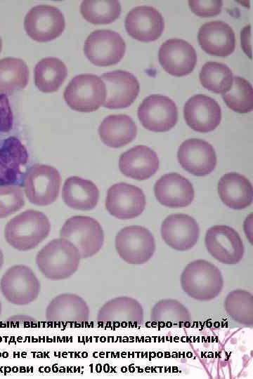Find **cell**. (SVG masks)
<instances>
[{
	"instance_id": "obj_22",
	"label": "cell",
	"mask_w": 253,
	"mask_h": 379,
	"mask_svg": "<svg viewBox=\"0 0 253 379\" xmlns=\"http://www.w3.org/2000/svg\"><path fill=\"white\" fill-rule=\"evenodd\" d=\"M89 314L86 302L74 293L57 295L46 309V321L56 324H83L89 321Z\"/></svg>"
},
{
	"instance_id": "obj_36",
	"label": "cell",
	"mask_w": 253,
	"mask_h": 379,
	"mask_svg": "<svg viewBox=\"0 0 253 379\" xmlns=\"http://www.w3.org/2000/svg\"><path fill=\"white\" fill-rule=\"evenodd\" d=\"M25 204L22 190L15 185H0V218L19 211Z\"/></svg>"
},
{
	"instance_id": "obj_20",
	"label": "cell",
	"mask_w": 253,
	"mask_h": 379,
	"mask_svg": "<svg viewBox=\"0 0 253 379\" xmlns=\"http://www.w3.org/2000/svg\"><path fill=\"white\" fill-rule=\"evenodd\" d=\"M160 231L164 242L179 251L192 248L197 242L200 235L197 222L186 214L167 216L162 223Z\"/></svg>"
},
{
	"instance_id": "obj_4",
	"label": "cell",
	"mask_w": 253,
	"mask_h": 379,
	"mask_svg": "<svg viewBox=\"0 0 253 379\" xmlns=\"http://www.w3.org/2000/svg\"><path fill=\"white\" fill-rule=\"evenodd\" d=\"M183 291L190 297L200 301L216 298L223 287V279L219 269L205 260L188 263L181 275Z\"/></svg>"
},
{
	"instance_id": "obj_1",
	"label": "cell",
	"mask_w": 253,
	"mask_h": 379,
	"mask_svg": "<svg viewBox=\"0 0 253 379\" xmlns=\"http://www.w3.org/2000/svg\"><path fill=\"white\" fill-rule=\"evenodd\" d=\"M13 114L6 95L0 94V185L19 180L29 154L18 138L12 134Z\"/></svg>"
},
{
	"instance_id": "obj_25",
	"label": "cell",
	"mask_w": 253,
	"mask_h": 379,
	"mask_svg": "<svg viewBox=\"0 0 253 379\" xmlns=\"http://www.w3.org/2000/svg\"><path fill=\"white\" fill-rule=\"evenodd\" d=\"M198 42L206 53L225 57L234 51L235 36L233 29L227 23L215 20L206 22L200 27Z\"/></svg>"
},
{
	"instance_id": "obj_12",
	"label": "cell",
	"mask_w": 253,
	"mask_h": 379,
	"mask_svg": "<svg viewBox=\"0 0 253 379\" xmlns=\"http://www.w3.org/2000/svg\"><path fill=\"white\" fill-rule=\"evenodd\" d=\"M65 27V18L56 7L49 5H37L26 14L24 27L27 34L32 39L50 41L58 37Z\"/></svg>"
},
{
	"instance_id": "obj_35",
	"label": "cell",
	"mask_w": 253,
	"mask_h": 379,
	"mask_svg": "<svg viewBox=\"0 0 253 379\" xmlns=\"http://www.w3.org/2000/svg\"><path fill=\"white\" fill-rule=\"evenodd\" d=\"M221 95L226 105L236 112L247 113L253 109L252 86L243 77H233L231 88Z\"/></svg>"
},
{
	"instance_id": "obj_39",
	"label": "cell",
	"mask_w": 253,
	"mask_h": 379,
	"mask_svg": "<svg viewBox=\"0 0 253 379\" xmlns=\"http://www.w3.org/2000/svg\"><path fill=\"white\" fill-rule=\"evenodd\" d=\"M250 26H246L241 31V46L245 53L251 58V42H250Z\"/></svg>"
},
{
	"instance_id": "obj_29",
	"label": "cell",
	"mask_w": 253,
	"mask_h": 379,
	"mask_svg": "<svg viewBox=\"0 0 253 379\" xmlns=\"http://www.w3.org/2000/svg\"><path fill=\"white\" fill-rule=\"evenodd\" d=\"M151 321L159 327H188L191 321L189 310L175 299L158 301L150 312Z\"/></svg>"
},
{
	"instance_id": "obj_9",
	"label": "cell",
	"mask_w": 253,
	"mask_h": 379,
	"mask_svg": "<svg viewBox=\"0 0 253 379\" xmlns=\"http://www.w3.org/2000/svg\"><path fill=\"white\" fill-rule=\"evenodd\" d=\"M60 180L59 171L53 166L34 164L24 176L25 194L29 201L35 205H49L58 198Z\"/></svg>"
},
{
	"instance_id": "obj_18",
	"label": "cell",
	"mask_w": 253,
	"mask_h": 379,
	"mask_svg": "<svg viewBox=\"0 0 253 379\" xmlns=\"http://www.w3.org/2000/svg\"><path fill=\"white\" fill-rule=\"evenodd\" d=\"M158 58L162 68L175 77L190 74L197 62V54L193 46L181 39L165 41L160 47Z\"/></svg>"
},
{
	"instance_id": "obj_42",
	"label": "cell",
	"mask_w": 253,
	"mask_h": 379,
	"mask_svg": "<svg viewBox=\"0 0 253 379\" xmlns=\"http://www.w3.org/2000/svg\"><path fill=\"white\" fill-rule=\"evenodd\" d=\"M1 303L0 302V316H1Z\"/></svg>"
},
{
	"instance_id": "obj_33",
	"label": "cell",
	"mask_w": 253,
	"mask_h": 379,
	"mask_svg": "<svg viewBox=\"0 0 253 379\" xmlns=\"http://www.w3.org/2000/svg\"><path fill=\"white\" fill-rule=\"evenodd\" d=\"M224 308L228 315L238 324L252 326L253 296L245 290L230 292L225 300Z\"/></svg>"
},
{
	"instance_id": "obj_8",
	"label": "cell",
	"mask_w": 253,
	"mask_h": 379,
	"mask_svg": "<svg viewBox=\"0 0 253 379\" xmlns=\"http://www.w3.org/2000/svg\"><path fill=\"white\" fill-rule=\"evenodd\" d=\"M115 243L119 257L129 264H144L155 251L153 234L140 225H130L120 230L115 237Z\"/></svg>"
},
{
	"instance_id": "obj_5",
	"label": "cell",
	"mask_w": 253,
	"mask_h": 379,
	"mask_svg": "<svg viewBox=\"0 0 253 379\" xmlns=\"http://www.w3.org/2000/svg\"><path fill=\"white\" fill-rule=\"evenodd\" d=\"M60 238L74 245L81 258H88L101 249L104 233L101 225L94 218L75 215L65 222L60 230Z\"/></svg>"
},
{
	"instance_id": "obj_16",
	"label": "cell",
	"mask_w": 253,
	"mask_h": 379,
	"mask_svg": "<svg viewBox=\"0 0 253 379\" xmlns=\"http://www.w3.org/2000/svg\"><path fill=\"white\" fill-rule=\"evenodd\" d=\"M100 78L105 86L103 106L108 109L129 107L138 96L140 86L137 78L131 72L115 70L103 73Z\"/></svg>"
},
{
	"instance_id": "obj_2",
	"label": "cell",
	"mask_w": 253,
	"mask_h": 379,
	"mask_svg": "<svg viewBox=\"0 0 253 379\" xmlns=\"http://www.w3.org/2000/svg\"><path fill=\"white\" fill-rule=\"evenodd\" d=\"M51 224L43 213L27 210L10 220L4 229L6 241L14 248L26 251L37 247L48 235Z\"/></svg>"
},
{
	"instance_id": "obj_37",
	"label": "cell",
	"mask_w": 253,
	"mask_h": 379,
	"mask_svg": "<svg viewBox=\"0 0 253 379\" xmlns=\"http://www.w3.org/2000/svg\"><path fill=\"white\" fill-rule=\"evenodd\" d=\"M191 11L200 17H212L219 14L223 6L222 1H189Z\"/></svg>"
},
{
	"instance_id": "obj_41",
	"label": "cell",
	"mask_w": 253,
	"mask_h": 379,
	"mask_svg": "<svg viewBox=\"0 0 253 379\" xmlns=\"http://www.w3.org/2000/svg\"><path fill=\"white\" fill-rule=\"evenodd\" d=\"M1 48H2V40H1V38L0 37V52L1 51Z\"/></svg>"
},
{
	"instance_id": "obj_19",
	"label": "cell",
	"mask_w": 253,
	"mask_h": 379,
	"mask_svg": "<svg viewBox=\"0 0 253 379\" xmlns=\"http://www.w3.org/2000/svg\"><path fill=\"white\" fill-rule=\"evenodd\" d=\"M183 115L186 124L193 130L208 133L219 125L221 109L214 99L203 94H197L185 103Z\"/></svg>"
},
{
	"instance_id": "obj_21",
	"label": "cell",
	"mask_w": 253,
	"mask_h": 379,
	"mask_svg": "<svg viewBox=\"0 0 253 379\" xmlns=\"http://www.w3.org/2000/svg\"><path fill=\"white\" fill-rule=\"evenodd\" d=\"M164 27L162 14L152 6H136L127 13L125 18V28L129 35L143 42L159 39Z\"/></svg>"
},
{
	"instance_id": "obj_31",
	"label": "cell",
	"mask_w": 253,
	"mask_h": 379,
	"mask_svg": "<svg viewBox=\"0 0 253 379\" xmlns=\"http://www.w3.org/2000/svg\"><path fill=\"white\" fill-rule=\"evenodd\" d=\"M29 81V69L24 60L7 57L0 60V94L25 88Z\"/></svg>"
},
{
	"instance_id": "obj_23",
	"label": "cell",
	"mask_w": 253,
	"mask_h": 379,
	"mask_svg": "<svg viewBox=\"0 0 253 379\" xmlns=\"http://www.w3.org/2000/svg\"><path fill=\"white\" fill-rule=\"evenodd\" d=\"M157 201L169 208H181L190 205L193 201L195 192L191 182L176 173L162 175L154 185Z\"/></svg>"
},
{
	"instance_id": "obj_32",
	"label": "cell",
	"mask_w": 253,
	"mask_h": 379,
	"mask_svg": "<svg viewBox=\"0 0 253 379\" xmlns=\"http://www.w3.org/2000/svg\"><path fill=\"white\" fill-rule=\"evenodd\" d=\"M200 81L209 91L216 93H225L232 87L233 74L225 64L218 62H207L200 72Z\"/></svg>"
},
{
	"instance_id": "obj_11",
	"label": "cell",
	"mask_w": 253,
	"mask_h": 379,
	"mask_svg": "<svg viewBox=\"0 0 253 379\" xmlns=\"http://www.w3.org/2000/svg\"><path fill=\"white\" fill-rule=\"evenodd\" d=\"M143 322V310L135 298L121 296L106 302L98 310L97 323L100 327L139 328Z\"/></svg>"
},
{
	"instance_id": "obj_40",
	"label": "cell",
	"mask_w": 253,
	"mask_h": 379,
	"mask_svg": "<svg viewBox=\"0 0 253 379\" xmlns=\"http://www.w3.org/2000/svg\"><path fill=\"white\" fill-rule=\"evenodd\" d=\"M4 254L1 251V250L0 249V269L1 268L3 264H4Z\"/></svg>"
},
{
	"instance_id": "obj_24",
	"label": "cell",
	"mask_w": 253,
	"mask_h": 379,
	"mask_svg": "<svg viewBox=\"0 0 253 379\" xmlns=\"http://www.w3.org/2000/svg\"><path fill=\"white\" fill-rule=\"evenodd\" d=\"M160 161L156 152L145 145L135 146L120 155L119 167L126 176L143 180L158 170Z\"/></svg>"
},
{
	"instance_id": "obj_26",
	"label": "cell",
	"mask_w": 253,
	"mask_h": 379,
	"mask_svg": "<svg viewBox=\"0 0 253 379\" xmlns=\"http://www.w3.org/2000/svg\"><path fill=\"white\" fill-rule=\"evenodd\" d=\"M218 192L223 203L233 209L245 208L251 205L253 199L251 182L237 173H228L220 178Z\"/></svg>"
},
{
	"instance_id": "obj_17",
	"label": "cell",
	"mask_w": 253,
	"mask_h": 379,
	"mask_svg": "<svg viewBox=\"0 0 253 379\" xmlns=\"http://www.w3.org/2000/svg\"><path fill=\"white\" fill-rule=\"evenodd\" d=\"M177 159L181 167L196 176L211 173L216 166V155L212 145L197 138L184 140L179 146Z\"/></svg>"
},
{
	"instance_id": "obj_15",
	"label": "cell",
	"mask_w": 253,
	"mask_h": 379,
	"mask_svg": "<svg viewBox=\"0 0 253 379\" xmlns=\"http://www.w3.org/2000/svg\"><path fill=\"white\" fill-rule=\"evenodd\" d=\"M145 207V194L135 185L119 182L112 185L108 190L105 208L116 218H134L143 213Z\"/></svg>"
},
{
	"instance_id": "obj_38",
	"label": "cell",
	"mask_w": 253,
	"mask_h": 379,
	"mask_svg": "<svg viewBox=\"0 0 253 379\" xmlns=\"http://www.w3.org/2000/svg\"><path fill=\"white\" fill-rule=\"evenodd\" d=\"M5 322L8 326H27L29 324H33L36 323L34 318L27 316H13L8 318Z\"/></svg>"
},
{
	"instance_id": "obj_34",
	"label": "cell",
	"mask_w": 253,
	"mask_h": 379,
	"mask_svg": "<svg viewBox=\"0 0 253 379\" xmlns=\"http://www.w3.org/2000/svg\"><path fill=\"white\" fill-rule=\"evenodd\" d=\"M122 8L118 1H83L80 6L82 17L93 24H109L117 19Z\"/></svg>"
},
{
	"instance_id": "obj_14",
	"label": "cell",
	"mask_w": 253,
	"mask_h": 379,
	"mask_svg": "<svg viewBox=\"0 0 253 379\" xmlns=\"http://www.w3.org/2000/svg\"><path fill=\"white\" fill-rule=\"evenodd\" d=\"M205 244L208 252L221 263L237 264L243 258L242 241L238 232L229 226L217 225L209 228Z\"/></svg>"
},
{
	"instance_id": "obj_13",
	"label": "cell",
	"mask_w": 253,
	"mask_h": 379,
	"mask_svg": "<svg viewBox=\"0 0 253 379\" xmlns=\"http://www.w3.org/2000/svg\"><path fill=\"white\" fill-rule=\"evenodd\" d=\"M143 126L153 132H166L171 129L178 121V109L169 97L152 94L143 100L137 110Z\"/></svg>"
},
{
	"instance_id": "obj_3",
	"label": "cell",
	"mask_w": 253,
	"mask_h": 379,
	"mask_svg": "<svg viewBox=\"0 0 253 379\" xmlns=\"http://www.w3.org/2000/svg\"><path fill=\"white\" fill-rule=\"evenodd\" d=\"M80 259L76 246L60 238L53 239L38 252L36 263L46 278L58 281L71 277L77 270Z\"/></svg>"
},
{
	"instance_id": "obj_6",
	"label": "cell",
	"mask_w": 253,
	"mask_h": 379,
	"mask_svg": "<svg viewBox=\"0 0 253 379\" xmlns=\"http://www.w3.org/2000/svg\"><path fill=\"white\" fill-rule=\"evenodd\" d=\"M63 95L71 109L79 112H94L104 103L105 86L98 75L81 74L71 79Z\"/></svg>"
},
{
	"instance_id": "obj_10",
	"label": "cell",
	"mask_w": 253,
	"mask_h": 379,
	"mask_svg": "<svg viewBox=\"0 0 253 379\" xmlns=\"http://www.w3.org/2000/svg\"><path fill=\"white\" fill-rule=\"evenodd\" d=\"M126 44L121 35L110 29H97L86 38L84 52L96 66H109L118 63L124 57Z\"/></svg>"
},
{
	"instance_id": "obj_7",
	"label": "cell",
	"mask_w": 253,
	"mask_h": 379,
	"mask_svg": "<svg viewBox=\"0 0 253 379\" xmlns=\"http://www.w3.org/2000/svg\"><path fill=\"white\" fill-rule=\"evenodd\" d=\"M0 289L10 303L25 305L38 298L41 285L30 267L15 265L8 268L2 276Z\"/></svg>"
},
{
	"instance_id": "obj_28",
	"label": "cell",
	"mask_w": 253,
	"mask_h": 379,
	"mask_svg": "<svg viewBox=\"0 0 253 379\" xmlns=\"http://www.w3.org/2000/svg\"><path fill=\"white\" fill-rule=\"evenodd\" d=\"M62 195L67 206L77 210L89 211L98 204L99 190L92 181L72 176L65 180Z\"/></svg>"
},
{
	"instance_id": "obj_27",
	"label": "cell",
	"mask_w": 253,
	"mask_h": 379,
	"mask_svg": "<svg viewBox=\"0 0 253 379\" xmlns=\"http://www.w3.org/2000/svg\"><path fill=\"white\" fill-rule=\"evenodd\" d=\"M102 142L108 147H123L135 139L137 126L126 114H111L106 117L98 127Z\"/></svg>"
},
{
	"instance_id": "obj_30",
	"label": "cell",
	"mask_w": 253,
	"mask_h": 379,
	"mask_svg": "<svg viewBox=\"0 0 253 379\" xmlns=\"http://www.w3.org/2000/svg\"><path fill=\"white\" fill-rule=\"evenodd\" d=\"M67 75L65 63L59 58L47 57L40 60L34 67V84L44 93L58 90Z\"/></svg>"
}]
</instances>
